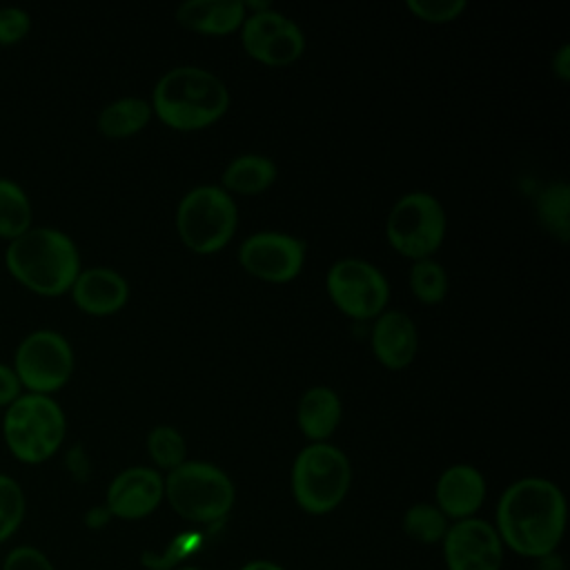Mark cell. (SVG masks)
I'll return each instance as SVG.
<instances>
[{"instance_id": "obj_12", "label": "cell", "mask_w": 570, "mask_h": 570, "mask_svg": "<svg viewBox=\"0 0 570 570\" xmlns=\"http://www.w3.org/2000/svg\"><path fill=\"white\" fill-rule=\"evenodd\" d=\"M243 269L267 283L294 281L305 263V243L281 232H258L243 240L238 249Z\"/></svg>"}, {"instance_id": "obj_20", "label": "cell", "mask_w": 570, "mask_h": 570, "mask_svg": "<svg viewBox=\"0 0 570 570\" xmlns=\"http://www.w3.org/2000/svg\"><path fill=\"white\" fill-rule=\"evenodd\" d=\"M276 174L278 171L272 158L261 154H243L225 167L220 180L227 194L234 191L243 196H256L274 185Z\"/></svg>"}, {"instance_id": "obj_33", "label": "cell", "mask_w": 570, "mask_h": 570, "mask_svg": "<svg viewBox=\"0 0 570 570\" xmlns=\"http://www.w3.org/2000/svg\"><path fill=\"white\" fill-rule=\"evenodd\" d=\"M109 519H111V514H109V510H107L105 505L91 508V510L87 512V517H85V521H87L89 528H102Z\"/></svg>"}, {"instance_id": "obj_7", "label": "cell", "mask_w": 570, "mask_h": 570, "mask_svg": "<svg viewBox=\"0 0 570 570\" xmlns=\"http://www.w3.org/2000/svg\"><path fill=\"white\" fill-rule=\"evenodd\" d=\"M238 209L232 196L214 185H200L187 191L176 209V229L180 240L194 254H216L234 236Z\"/></svg>"}, {"instance_id": "obj_6", "label": "cell", "mask_w": 570, "mask_h": 570, "mask_svg": "<svg viewBox=\"0 0 570 570\" xmlns=\"http://www.w3.org/2000/svg\"><path fill=\"white\" fill-rule=\"evenodd\" d=\"M352 481L347 456L330 443H309L292 465V492L309 514H327L345 499Z\"/></svg>"}, {"instance_id": "obj_25", "label": "cell", "mask_w": 570, "mask_h": 570, "mask_svg": "<svg viewBox=\"0 0 570 570\" xmlns=\"http://www.w3.org/2000/svg\"><path fill=\"white\" fill-rule=\"evenodd\" d=\"M410 289L425 305L441 303L448 294V274L441 263L432 258L414 261L410 269Z\"/></svg>"}, {"instance_id": "obj_5", "label": "cell", "mask_w": 570, "mask_h": 570, "mask_svg": "<svg viewBox=\"0 0 570 570\" xmlns=\"http://www.w3.org/2000/svg\"><path fill=\"white\" fill-rule=\"evenodd\" d=\"M163 483L171 510L194 523L220 521L232 510L236 497L232 479L205 461L180 463Z\"/></svg>"}, {"instance_id": "obj_14", "label": "cell", "mask_w": 570, "mask_h": 570, "mask_svg": "<svg viewBox=\"0 0 570 570\" xmlns=\"http://www.w3.org/2000/svg\"><path fill=\"white\" fill-rule=\"evenodd\" d=\"M165 497L163 476L154 468H127L116 474L107 488V503L111 517L136 521L151 514Z\"/></svg>"}, {"instance_id": "obj_24", "label": "cell", "mask_w": 570, "mask_h": 570, "mask_svg": "<svg viewBox=\"0 0 570 570\" xmlns=\"http://www.w3.org/2000/svg\"><path fill=\"white\" fill-rule=\"evenodd\" d=\"M403 530L419 543H439L448 532L445 514L432 503H414L403 514Z\"/></svg>"}, {"instance_id": "obj_32", "label": "cell", "mask_w": 570, "mask_h": 570, "mask_svg": "<svg viewBox=\"0 0 570 570\" xmlns=\"http://www.w3.org/2000/svg\"><path fill=\"white\" fill-rule=\"evenodd\" d=\"M552 71L559 80H570V45H561L552 58Z\"/></svg>"}, {"instance_id": "obj_11", "label": "cell", "mask_w": 570, "mask_h": 570, "mask_svg": "<svg viewBox=\"0 0 570 570\" xmlns=\"http://www.w3.org/2000/svg\"><path fill=\"white\" fill-rule=\"evenodd\" d=\"M240 42L249 58L269 67L292 65L305 51L301 27L274 9L245 16L240 24Z\"/></svg>"}, {"instance_id": "obj_1", "label": "cell", "mask_w": 570, "mask_h": 570, "mask_svg": "<svg viewBox=\"0 0 570 570\" xmlns=\"http://www.w3.org/2000/svg\"><path fill=\"white\" fill-rule=\"evenodd\" d=\"M497 534L521 557L550 554L566 530V499L541 476H525L505 488L497 505Z\"/></svg>"}, {"instance_id": "obj_21", "label": "cell", "mask_w": 570, "mask_h": 570, "mask_svg": "<svg viewBox=\"0 0 570 570\" xmlns=\"http://www.w3.org/2000/svg\"><path fill=\"white\" fill-rule=\"evenodd\" d=\"M151 118V105L142 98H118L105 105L98 114V131L107 138H127L147 127Z\"/></svg>"}, {"instance_id": "obj_3", "label": "cell", "mask_w": 570, "mask_h": 570, "mask_svg": "<svg viewBox=\"0 0 570 570\" xmlns=\"http://www.w3.org/2000/svg\"><path fill=\"white\" fill-rule=\"evenodd\" d=\"M151 114L176 131H198L214 125L229 107L225 82L203 67H174L154 87Z\"/></svg>"}, {"instance_id": "obj_10", "label": "cell", "mask_w": 570, "mask_h": 570, "mask_svg": "<svg viewBox=\"0 0 570 570\" xmlns=\"http://www.w3.org/2000/svg\"><path fill=\"white\" fill-rule=\"evenodd\" d=\"M332 303L352 318H376L390 298L385 276L367 261L341 258L325 278Z\"/></svg>"}, {"instance_id": "obj_4", "label": "cell", "mask_w": 570, "mask_h": 570, "mask_svg": "<svg viewBox=\"0 0 570 570\" xmlns=\"http://www.w3.org/2000/svg\"><path fill=\"white\" fill-rule=\"evenodd\" d=\"M67 419L62 405L49 394L22 392L2 414V439L13 459L38 465L62 445Z\"/></svg>"}, {"instance_id": "obj_16", "label": "cell", "mask_w": 570, "mask_h": 570, "mask_svg": "<svg viewBox=\"0 0 570 570\" xmlns=\"http://www.w3.org/2000/svg\"><path fill=\"white\" fill-rule=\"evenodd\" d=\"M419 334L414 321L401 312H381L372 327V352L390 370H403L414 361Z\"/></svg>"}, {"instance_id": "obj_8", "label": "cell", "mask_w": 570, "mask_h": 570, "mask_svg": "<svg viewBox=\"0 0 570 570\" xmlns=\"http://www.w3.org/2000/svg\"><path fill=\"white\" fill-rule=\"evenodd\" d=\"M385 236L401 256L430 258L443 243L445 212L428 191L403 194L387 214Z\"/></svg>"}, {"instance_id": "obj_15", "label": "cell", "mask_w": 570, "mask_h": 570, "mask_svg": "<svg viewBox=\"0 0 570 570\" xmlns=\"http://www.w3.org/2000/svg\"><path fill=\"white\" fill-rule=\"evenodd\" d=\"M69 292L76 307L94 316L114 314L129 301V283L125 276L102 265L80 269Z\"/></svg>"}, {"instance_id": "obj_35", "label": "cell", "mask_w": 570, "mask_h": 570, "mask_svg": "<svg viewBox=\"0 0 570 570\" xmlns=\"http://www.w3.org/2000/svg\"><path fill=\"white\" fill-rule=\"evenodd\" d=\"M178 570H200V568H194V566H185V568H178Z\"/></svg>"}, {"instance_id": "obj_17", "label": "cell", "mask_w": 570, "mask_h": 570, "mask_svg": "<svg viewBox=\"0 0 570 570\" xmlns=\"http://www.w3.org/2000/svg\"><path fill=\"white\" fill-rule=\"evenodd\" d=\"M485 499L483 474L465 463L448 468L436 481V508L445 519H470Z\"/></svg>"}, {"instance_id": "obj_18", "label": "cell", "mask_w": 570, "mask_h": 570, "mask_svg": "<svg viewBox=\"0 0 570 570\" xmlns=\"http://www.w3.org/2000/svg\"><path fill=\"white\" fill-rule=\"evenodd\" d=\"M247 16L243 0H187L176 9V20L196 33L227 36L236 31Z\"/></svg>"}, {"instance_id": "obj_13", "label": "cell", "mask_w": 570, "mask_h": 570, "mask_svg": "<svg viewBox=\"0 0 570 570\" xmlns=\"http://www.w3.org/2000/svg\"><path fill=\"white\" fill-rule=\"evenodd\" d=\"M448 570H501L503 543L483 519H461L448 525L443 537Z\"/></svg>"}, {"instance_id": "obj_28", "label": "cell", "mask_w": 570, "mask_h": 570, "mask_svg": "<svg viewBox=\"0 0 570 570\" xmlns=\"http://www.w3.org/2000/svg\"><path fill=\"white\" fill-rule=\"evenodd\" d=\"M407 11H412L419 20L443 24L452 22L465 11V0H407Z\"/></svg>"}, {"instance_id": "obj_29", "label": "cell", "mask_w": 570, "mask_h": 570, "mask_svg": "<svg viewBox=\"0 0 570 570\" xmlns=\"http://www.w3.org/2000/svg\"><path fill=\"white\" fill-rule=\"evenodd\" d=\"M31 31V16L27 9L7 4L0 7V45H16Z\"/></svg>"}, {"instance_id": "obj_27", "label": "cell", "mask_w": 570, "mask_h": 570, "mask_svg": "<svg viewBox=\"0 0 570 570\" xmlns=\"http://www.w3.org/2000/svg\"><path fill=\"white\" fill-rule=\"evenodd\" d=\"M147 452L160 470H174L185 463L187 445L178 430L171 425H156L147 436Z\"/></svg>"}, {"instance_id": "obj_26", "label": "cell", "mask_w": 570, "mask_h": 570, "mask_svg": "<svg viewBox=\"0 0 570 570\" xmlns=\"http://www.w3.org/2000/svg\"><path fill=\"white\" fill-rule=\"evenodd\" d=\"M27 514V497L22 485L0 472V543L9 541L22 525Z\"/></svg>"}, {"instance_id": "obj_22", "label": "cell", "mask_w": 570, "mask_h": 570, "mask_svg": "<svg viewBox=\"0 0 570 570\" xmlns=\"http://www.w3.org/2000/svg\"><path fill=\"white\" fill-rule=\"evenodd\" d=\"M33 209L24 187L11 178H0V238L7 243L31 227Z\"/></svg>"}, {"instance_id": "obj_34", "label": "cell", "mask_w": 570, "mask_h": 570, "mask_svg": "<svg viewBox=\"0 0 570 570\" xmlns=\"http://www.w3.org/2000/svg\"><path fill=\"white\" fill-rule=\"evenodd\" d=\"M240 570H285L283 566L274 563V561H265V559H256V561H249L245 563Z\"/></svg>"}, {"instance_id": "obj_19", "label": "cell", "mask_w": 570, "mask_h": 570, "mask_svg": "<svg viewBox=\"0 0 570 570\" xmlns=\"http://www.w3.org/2000/svg\"><path fill=\"white\" fill-rule=\"evenodd\" d=\"M296 421L301 432L314 441L325 443L341 421V399L327 385H314L303 392L296 410Z\"/></svg>"}, {"instance_id": "obj_30", "label": "cell", "mask_w": 570, "mask_h": 570, "mask_svg": "<svg viewBox=\"0 0 570 570\" xmlns=\"http://www.w3.org/2000/svg\"><path fill=\"white\" fill-rule=\"evenodd\" d=\"M0 570H56V568L40 548L16 546L7 552Z\"/></svg>"}, {"instance_id": "obj_9", "label": "cell", "mask_w": 570, "mask_h": 570, "mask_svg": "<svg viewBox=\"0 0 570 570\" xmlns=\"http://www.w3.org/2000/svg\"><path fill=\"white\" fill-rule=\"evenodd\" d=\"M11 367L24 392L51 396L73 374L71 343L56 330H33L16 345Z\"/></svg>"}, {"instance_id": "obj_23", "label": "cell", "mask_w": 570, "mask_h": 570, "mask_svg": "<svg viewBox=\"0 0 570 570\" xmlns=\"http://www.w3.org/2000/svg\"><path fill=\"white\" fill-rule=\"evenodd\" d=\"M537 216L541 225L561 243L570 238V187L563 180L546 185L537 196Z\"/></svg>"}, {"instance_id": "obj_31", "label": "cell", "mask_w": 570, "mask_h": 570, "mask_svg": "<svg viewBox=\"0 0 570 570\" xmlns=\"http://www.w3.org/2000/svg\"><path fill=\"white\" fill-rule=\"evenodd\" d=\"M22 385L18 381V374L13 372V367L9 363L0 361V407L11 405L20 394H22Z\"/></svg>"}, {"instance_id": "obj_2", "label": "cell", "mask_w": 570, "mask_h": 570, "mask_svg": "<svg viewBox=\"0 0 570 570\" xmlns=\"http://www.w3.org/2000/svg\"><path fill=\"white\" fill-rule=\"evenodd\" d=\"M7 272L40 296H60L80 274V252L69 234L56 227H29L7 243Z\"/></svg>"}]
</instances>
